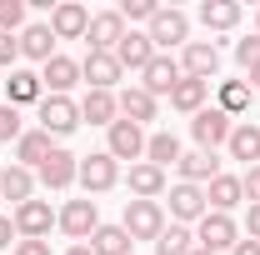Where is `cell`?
Segmentation results:
<instances>
[{
  "label": "cell",
  "instance_id": "1",
  "mask_svg": "<svg viewBox=\"0 0 260 255\" xmlns=\"http://www.w3.org/2000/svg\"><path fill=\"white\" fill-rule=\"evenodd\" d=\"M150 45H155V55H170V50H175V45H180V50H185V45H190V20H185V10H155V15H150Z\"/></svg>",
  "mask_w": 260,
  "mask_h": 255
},
{
  "label": "cell",
  "instance_id": "2",
  "mask_svg": "<svg viewBox=\"0 0 260 255\" xmlns=\"http://www.w3.org/2000/svg\"><path fill=\"white\" fill-rule=\"evenodd\" d=\"M235 240H240V225H235V215L205 210V215L195 220V245H200V250L220 255V250H235Z\"/></svg>",
  "mask_w": 260,
  "mask_h": 255
},
{
  "label": "cell",
  "instance_id": "3",
  "mask_svg": "<svg viewBox=\"0 0 260 255\" xmlns=\"http://www.w3.org/2000/svg\"><path fill=\"white\" fill-rule=\"evenodd\" d=\"M75 125H80V100H70V95H45L40 100V130L50 140L70 135Z\"/></svg>",
  "mask_w": 260,
  "mask_h": 255
},
{
  "label": "cell",
  "instance_id": "4",
  "mask_svg": "<svg viewBox=\"0 0 260 255\" xmlns=\"http://www.w3.org/2000/svg\"><path fill=\"white\" fill-rule=\"evenodd\" d=\"M230 130H235V120H230L220 105H205L200 115L190 120V135H195V150H215V145H225Z\"/></svg>",
  "mask_w": 260,
  "mask_h": 255
},
{
  "label": "cell",
  "instance_id": "5",
  "mask_svg": "<svg viewBox=\"0 0 260 255\" xmlns=\"http://www.w3.org/2000/svg\"><path fill=\"white\" fill-rule=\"evenodd\" d=\"M130 230V240H155L165 230V210L160 200H125V220H120Z\"/></svg>",
  "mask_w": 260,
  "mask_h": 255
},
{
  "label": "cell",
  "instance_id": "6",
  "mask_svg": "<svg viewBox=\"0 0 260 255\" xmlns=\"http://www.w3.org/2000/svg\"><path fill=\"white\" fill-rule=\"evenodd\" d=\"M105 155H110V160H130V165H140V160H145V130L130 125V120H115V125L105 130Z\"/></svg>",
  "mask_w": 260,
  "mask_h": 255
},
{
  "label": "cell",
  "instance_id": "7",
  "mask_svg": "<svg viewBox=\"0 0 260 255\" xmlns=\"http://www.w3.org/2000/svg\"><path fill=\"white\" fill-rule=\"evenodd\" d=\"M55 225H60L70 240H90L100 230V210H95V200L85 195V200H65V210L55 215Z\"/></svg>",
  "mask_w": 260,
  "mask_h": 255
},
{
  "label": "cell",
  "instance_id": "8",
  "mask_svg": "<svg viewBox=\"0 0 260 255\" xmlns=\"http://www.w3.org/2000/svg\"><path fill=\"white\" fill-rule=\"evenodd\" d=\"M75 180L85 185V195H105V190H115V180H120V160H110L105 150H95V155L80 160V175Z\"/></svg>",
  "mask_w": 260,
  "mask_h": 255
},
{
  "label": "cell",
  "instance_id": "9",
  "mask_svg": "<svg viewBox=\"0 0 260 255\" xmlns=\"http://www.w3.org/2000/svg\"><path fill=\"white\" fill-rule=\"evenodd\" d=\"M75 175H80V155H70V150H60V145H55V150L45 155V165L35 170V180H40L45 190H70Z\"/></svg>",
  "mask_w": 260,
  "mask_h": 255
},
{
  "label": "cell",
  "instance_id": "10",
  "mask_svg": "<svg viewBox=\"0 0 260 255\" xmlns=\"http://www.w3.org/2000/svg\"><path fill=\"white\" fill-rule=\"evenodd\" d=\"M15 235L20 240H45L50 235V225H55V210H50V200H25V205H15Z\"/></svg>",
  "mask_w": 260,
  "mask_h": 255
},
{
  "label": "cell",
  "instance_id": "11",
  "mask_svg": "<svg viewBox=\"0 0 260 255\" xmlns=\"http://www.w3.org/2000/svg\"><path fill=\"white\" fill-rule=\"evenodd\" d=\"M215 70H220V50H215V40H190L185 45V55H180V75H190V80H215Z\"/></svg>",
  "mask_w": 260,
  "mask_h": 255
},
{
  "label": "cell",
  "instance_id": "12",
  "mask_svg": "<svg viewBox=\"0 0 260 255\" xmlns=\"http://www.w3.org/2000/svg\"><path fill=\"white\" fill-rule=\"evenodd\" d=\"M120 75H125V70H120V60H115V50H85L80 80H90V90H115Z\"/></svg>",
  "mask_w": 260,
  "mask_h": 255
},
{
  "label": "cell",
  "instance_id": "13",
  "mask_svg": "<svg viewBox=\"0 0 260 255\" xmlns=\"http://www.w3.org/2000/svg\"><path fill=\"white\" fill-rule=\"evenodd\" d=\"M85 30H90V10H85V5L60 0V5L50 10V35H55V40H85Z\"/></svg>",
  "mask_w": 260,
  "mask_h": 255
},
{
  "label": "cell",
  "instance_id": "14",
  "mask_svg": "<svg viewBox=\"0 0 260 255\" xmlns=\"http://www.w3.org/2000/svg\"><path fill=\"white\" fill-rule=\"evenodd\" d=\"M75 80H80V60H70V55H60V50L40 65V85H45L50 95H70Z\"/></svg>",
  "mask_w": 260,
  "mask_h": 255
},
{
  "label": "cell",
  "instance_id": "15",
  "mask_svg": "<svg viewBox=\"0 0 260 255\" xmlns=\"http://www.w3.org/2000/svg\"><path fill=\"white\" fill-rule=\"evenodd\" d=\"M175 85H180V60H175V55H155V60L140 70V90H150L155 100L170 95Z\"/></svg>",
  "mask_w": 260,
  "mask_h": 255
},
{
  "label": "cell",
  "instance_id": "16",
  "mask_svg": "<svg viewBox=\"0 0 260 255\" xmlns=\"http://www.w3.org/2000/svg\"><path fill=\"white\" fill-rule=\"evenodd\" d=\"M85 40H90V50H115V45L125 40V20H120V10H95Z\"/></svg>",
  "mask_w": 260,
  "mask_h": 255
},
{
  "label": "cell",
  "instance_id": "17",
  "mask_svg": "<svg viewBox=\"0 0 260 255\" xmlns=\"http://www.w3.org/2000/svg\"><path fill=\"white\" fill-rule=\"evenodd\" d=\"M15 40H20V60L45 65L50 55H55V35H50V20H30V25L15 35Z\"/></svg>",
  "mask_w": 260,
  "mask_h": 255
},
{
  "label": "cell",
  "instance_id": "18",
  "mask_svg": "<svg viewBox=\"0 0 260 255\" xmlns=\"http://www.w3.org/2000/svg\"><path fill=\"white\" fill-rule=\"evenodd\" d=\"M210 205H205V190L200 185H170V215H175V225H190V220H200Z\"/></svg>",
  "mask_w": 260,
  "mask_h": 255
},
{
  "label": "cell",
  "instance_id": "19",
  "mask_svg": "<svg viewBox=\"0 0 260 255\" xmlns=\"http://www.w3.org/2000/svg\"><path fill=\"white\" fill-rule=\"evenodd\" d=\"M115 125L120 120V105H115V90H85V100H80V125Z\"/></svg>",
  "mask_w": 260,
  "mask_h": 255
},
{
  "label": "cell",
  "instance_id": "20",
  "mask_svg": "<svg viewBox=\"0 0 260 255\" xmlns=\"http://www.w3.org/2000/svg\"><path fill=\"white\" fill-rule=\"evenodd\" d=\"M115 105H120V120H130V125H140V130H145V120H155V95L140 90V85H125L115 95Z\"/></svg>",
  "mask_w": 260,
  "mask_h": 255
},
{
  "label": "cell",
  "instance_id": "21",
  "mask_svg": "<svg viewBox=\"0 0 260 255\" xmlns=\"http://www.w3.org/2000/svg\"><path fill=\"white\" fill-rule=\"evenodd\" d=\"M115 60H120V70H145V65L155 60V45H150V35H140V30H125V40L115 45Z\"/></svg>",
  "mask_w": 260,
  "mask_h": 255
},
{
  "label": "cell",
  "instance_id": "22",
  "mask_svg": "<svg viewBox=\"0 0 260 255\" xmlns=\"http://www.w3.org/2000/svg\"><path fill=\"white\" fill-rule=\"evenodd\" d=\"M225 150H230V160H245V170L260 165V125H255V120H240V125L230 130Z\"/></svg>",
  "mask_w": 260,
  "mask_h": 255
},
{
  "label": "cell",
  "instance_id": "23",
  "mask_svg": "<svg viewBox=\"0 0 260 255\" xmlns=\"http://www.w3.org/2000/svg\"><path fill=\"white\" fill-rule=\"evenodd\" d=\"M30 100H45V85H40V75H35V70H20V65H15V70H10V80H5V105H15V110H20V105H30Z\"/></svg>",
  "mask_w": 260,
  "mask_h": 255
},
{
  "label": "cell",
  "instance_id": "24",
  "mask_svg": "<svg viewBox=\"0 0 260 255\" xmlns=\"http://www.w3.org/2000/svg\"><path fill=\"white\" fill-rule=\"evenodd\" d=\"M55 150V140L45 135V130L35 125V130H25L20 140H15V165H25V170H40L45 165V155Z\"/></svg>",
  "mask_w": 260,
  "mask_h": 255
},
{
  "label": "cell",
  "instance_id": "25",
  "mask_svg": "<svg viewBox=\"0 0 260 255\" xmlns=\"http://www.w3.org/2000/svg\"><path fill=\"white\" fill-rule=\"evenodd\" d=\"M0 195L5 200H15V205H25V200H35V170H25V165H5L0 170Z\"/></svg>",
  "mask_w": 260,
  "mask_h": 255
},
{
  "label": "cell",
  "instance_id": "26",
  "mask_svg": "<svg viewBox=\"0 0 260 255\" xmlns=\"http://www.w3.org/2000/svg\"><path fill=\"white\" fill-rule=\"evenodd\" d=\"M175 170H180V180H185V185H200V180L210 185V180L220 175V160H215V150H190V155H180Z\"/></svg>",
  "mask_w": 260,
  "mask_h": 255
},
{
  "label": "cell",
  "instance_id": "27",
  "mask_svg": "<svg viewBox=\"0 0 260 255\" xmlns=\"http://www.w3.org/2000/svg\"><path fill=\"white\" fill-rule=\"evenodd\" d=\"M240 200H245V190H240V175H215V180L205 185V205H210V210H220V215H230Z\"/></svg>",
  "mask_w": 260,
  "mask_h": 255
},
{
  "label": "cell",
  "instance_id": "28",
  "mask_svg": "<svg viewBox=\"0 0 260 255\" xmlns=\"http://www.w3.org/2000/svg\"><path fill=\"white\" fill-rule=\"evenodd\" d=\"M160 190H165V170L160 165H150V160L130 165V195H135V200H155Z\"/></svg>",
  "mask_w": 260,
  "mask_h": 255
},
{
  "label": "cell",
  "instance_id": "29",
  "mask_svg": "<svg viewBox=\"0 0 260 255\" xmlns=\"http://www.w3.org/2000/svg\"><path fill=\"white\" fill-rule=\"evenodd\" d=\"M240 15H245V10H240L235 0H205V5H200V25H205V30H235Z\"/></svg>",
  "mask_w": 260,
  "mask_h": 255
},
{
  "label": "cell",
  "instance_id": "30",
  "mask_svg": "<svg viewBox=\"0 0 260 255\" xmlns=\"http://www.w3.org/2000/svg\"><path fill=\"white\" fill-rule=\"evenodd\" d=\"M90 250L95 255H135V240H130L125 225H100L90 235Z\"/></svg>",
  "mask_w": 260,
  "mask_h": 255
},
{
  "label": "cell",
  "instance_id": "31",
  "mask_svg": "<svg viewBox=\"0 0 260 255\" xmlns=\"http://www.w3.org/2000/svg\"><path fill=\"white\" fill-rule=\"evenodd\" d=\"M205 95H210V85H205V80L180 75V85L170 90V105H175V110H185V115H200V110H205Z\"/></svg>",
  "mask_w": 260,
  "mask_h": 255
},
{
  "label": "cell",
  "instance_id": "32",
  "mask_svg": "<svg viewBox=\"0 0 260 255\" xmlns=\"http://www.w3.org/2000/svg\"><path fill=\"white\" fill-rule=\"evenodd\" d=\"M180 155H185V150H180V140H175V135H170V130H155V135H145V160H150V165H180Z\"/></svg>",
  "mask_w": 260,
  "mask_h": 255
},
{
  "label": "cell",
  "instance_id": "33",
  "mask_svg": "<svg viewBox=\"0 0 260 255\" xmlns=\"http://www.w3.org/2000/svg\"><path fill=\"white\" fill-rule=\"evenodd\" d=\"M195 250V230L190 225H165L155 235V255H190Z\"/></svg>",
  "mask_w": 260,
  "mask_h": 255
},
{
  "label": "cell",
  "instance_id": "34",
  "mask_svg": "<svg viewBox=\"0 0 260 255\" xmlns=\"http://www.w3.org/2000/svg\"><path fill=\"white\" fill-rule=\"evenodd\" d=\"M220 110H225L230 120H235L240 110H250V85H245V80H225V85H220Z\"/></svg>",
  "mask_w": 260,
  "mask_h": 255
},
{
  "label": "cell",
  "instance_id": "35",
  "mask_svg": "<svg viewBox=\"0 0 260 255\" xmlns=\"http://www.w3.org/2000/svg\"><path fill=\"white\" fill-rule=\"evenodd\" d=\"M25 30V0H0V35Z\"/></svg>",
  "mask_w": 260,
  "mask_h": 255
},
{
  "label": "cell",
  "instance_id": "36",
  "mask_svg": "<svg viewBox=\"0 0 260 255\" xmlns=\"http://www.w3.org/2000/svg\"><path fill=\"white\" fill-rule=\"evenodd\" d=\"M115 10H120V20H145V25H150V15H155V10H160V5H155V0H120V5H115Z\"/></svg>",
  "mask_w": 260,
  "mask_h": 255
},
{
  "label": "cell",
  "instance_id": "37",
  "mask_svg": "<svg viewBox=\"0 0 260 255\" xmlns=\"http://www.w3.org/2000/svg\"><path fill=\"white\" fill-rule=\"evenodd\" d=\"M20 135H25L20 110H15V105H0V145H5V140H20Z\"/></svg>",
  "mask_w": 260,
  "mask_h": 255
},
{
  "label": "cell",
  "instance_id": "38",
  "mask_svg": "<svg viewBox=\"0 0 260 255\" xmlns=\"http://www.w3.org/2000/svg\"><path fill=\"white\" fill-rule=\"evenodd\" d=\"M235 60H240V70H255L260 65V35H245V40L235 45Z\"/></svg>",
  "mask_w": 260,
  "mask_h": 255
},
{
  "label": "cell",
  "instance_id": "39",
  "mask_svg": "<svg viewBox=\"0 0 260 255\" xmlns=\"http://www.w3.org/2000/svg\"><path fill=\"white\" fill-rule=\"evenodd\" d=\"M15 60H20V40L0 35V70H15Z\"/></svg>",
  "mask_w": 260,
  "mask_h": 255
},
{
  "label": "cell",
  "instance_id": "40",
  "mask_svg": "<svg viewBox=\"0 0 260 255\" xmlns=\"http://www.w3.org/2000/svg\"><path fill=\"white\" fill-rule=\"evenodd\" d=\"M240 190L250 195V205H260V165H250V170L240 175Z\"/></svg>",
  "mask_w": 260,
  "mask_h": 255
},
{
  "label": "cell",
  "instance_id": "41",
  "mask_svg": "<svg viewBox=\"0 0 260 255\" xmlns=\"http://www.w3.org/2000/svg\"><path fill=\"white\" fill-rule=\"evenodd\" d=\"M15 255H50V240H15Z\"/></svg>",
  "mask_w": 260,
  "mask_h": 255
},
{
  "label": "cell",
  "instance_id": "42",
  "mask_svg": "<svg viewBox=\"0 0 260 255\" xmlns=\"http://www.w3.org/2000/svg\"><path fill=\"white\" fill-rule=\"evenodd\" d=\"M15 240H20V235H15V220H10V215H0V250H10Z\"/></svg>",
  "mask_w": 260,
  "mask_h": 255
},
{
  "label": "cell",
  "instance_id": "43",
  "mask_svg": "<svg viewBox=\"0 0 260 255\" xmlns=\"http://www.w3.org/2000/svg\"><path fill=\"white\" fill-rule=\"evenodd\" d=\"M245 240H260V205L245 210Z\"/></svg>",
  "mask_w": 260,
  "mask_h": 255
},
{
  "label": "cell",
  "instance_id": "44",
  "mask_svg": "<svg viewBox=\"0 0 260 255\" xmlns=\"http://www.w3.org/2000/svg\"><path fill=\"white\" fill-rule=\"evenodd\" d=\"M230 255H260V240H245V235H240V240H235V250Z\"/></svg>",
  "mask_w": 260,
  "mask_h": 255
},
{
  "label": "cell",
  "instance_id": "45",
  "mask_svg": "<svg viewBox=\"0 0 260 255\" xmlns=\"http://www.w3.org/2000/svg\"><path fill=\"white\" fill-rule=\"evenodd\" d=\"M245 75H250L245 85H250V90H260V65H255V70H245Z\"/></svg>",
  "mask_w": 260,
  "mask_h": 255
},
{
  "label": "cell",
  "instance_id": "46",
  "mask_svg": "<svg viewBox=\"0 0 260 255\" xmlns=\"http://www.w3.org/2000/svg\"><path fill=\"white\" fill-rule=\"evenodd\" d=\"M65 255H95V250H90V245H70Z\"/></svg>",
  "mask_w": 260,
  "mask_h": 255
},
{
  "label": "cell",
  "instance_id": "47",
  "mask_svg": "<svg viewBox=\"0 0 260 255\" xmlns=\"http://www.w3.org/2000/svg\"><path fill=\"white\" fill-rule=\"evenodd\" d=\"M190 255H210V250H200V245H195V250H190Z\"/></svg>",
  "mask_w": 260,
  "mask_h": 255
},
{
  "label": "cell",
  "instance_id": "48",
  "mask_svg": "<svg viewBox=\"0 0 260 255\" xmlns=\"http://www.w3.org/2000/svg\"><path fill=\"white\" fill-rule=\"evenodd\" d=\"M255 35H260V10H255Z\"/></svg>",
  "mask_w": 260,
  "mask_h": 255
},
{
  "label": "cell",
  "instance_id": "49",
  "mask_svg": "<svg viewBox=\"0 0 260 255\" xmlns=\"http://www.w3.org/2000/svg\"><path fill=\"white\" fill-rule=\"evenodd\" d=\"M0 200H5V195H0Z\"/></svg>",
  "mask_w": 260,
  "mask_h": 255
}]
</instances>
